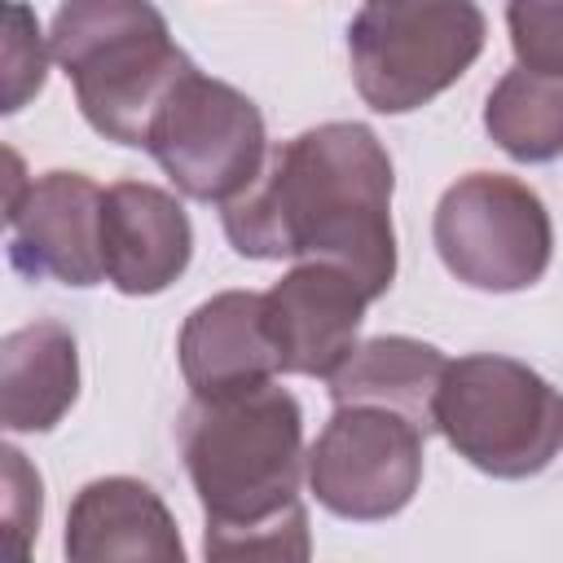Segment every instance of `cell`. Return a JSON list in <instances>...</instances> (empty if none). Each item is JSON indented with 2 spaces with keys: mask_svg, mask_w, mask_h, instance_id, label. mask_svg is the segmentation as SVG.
Segmentation results:
<instances>
[{
  "mask_svg": "<svg viewBox=\"0 0 563 563\" xmlns=\"http://www.w3.org/2000/svg\"><path fill=\"white\" fill-rule=\"evenodd\" d=\"M422 440L427 431L396 409L334 405L308 449V488L339 519H391L422 484Z\"/></svg>",
  "mask_w": 563,
  "mask_h": 563,
  "instance_id": "obj_8",
  "label": "cell"
},
{
  "mask_svg": "<svg viewBox=\"0 0 563 563\" xmlns=\"http://www.w3.org/2000/svg\"><path fill=\"white\" fill-rule=\"evenodd\" d=\"M189 484L207 515V559H282L312 554L299 484L308 475L303 409L277 387L194 396L176 422Z\"/></svg>",
  "mask_w": 563,
  "mask_h": 563,
  "instance_id": "obj_2",
  "label": "cell"
},
{
  "mask_svg": "<svg viewBox=\"0 0 563 563\" xmlns=\"http://www.w3.org/2000/svg\"><path fill=\"white\" fill-rule=\"evenodd\" d=\"M79 396V343L62 321H31L0 339V422L13 435L53 431Z\"/></svg>",
  "mask_w": 563,
  "mask_h": 563,
  "instance_id": "obj_14",
  "label": "cell"
},
{
  "mask_svg": "<svg viewBox=\"0 0 563 563\" xmlns=\"http://www.w3.org/2000/svg\"><path fill=\"white\" fill-rule=\"evenodd\" d=\"M431 242L462 286L515 295L545 277L554 224L528 180L506 172H466L440 194Z\"/></svg>",
  "mask_w": 563,
  "mask_h": 563,
  "instance_id": "obj_6",
  "label": "cell"
},
{
  "mask_svg": "<svg viewBox=\"0 0 563 563\" xmlns=\"http://www.w3.org/2000/svg\"><path fill=\"white\" fill-rule=\"evenodd\" d=\"M48 48L88 128L141 150L172 88L198 70L150 0H62Z\"/></svg>",
  "mask_w": 563,
  "mask_h": 563,
  "instance_id": "obj_3",
  "label": "cell"
},
{
  "mask_svg": "<svg viewBox=\"0 0 563 563\" xmlns=\"http://www.w3.org/2000/svg\"><path fill=\"white\" fill-rule=\"evenodd\" d=\"M176 356L194 396H220V391L273 383V374H282V361L268 334L264 295L220 290L202 299L180 325Z\"/></svg>",
  "mask_w": 563,
  "mask_h": 563,
  "instance_id": "obj_12",
  "label": "cell"
},
{
  "mask_svg": "<svg viewBox=\"0 0 563 563\" xmlns=\"http://www.w3.org/2000/svg\"><path fill=\"white\" fill-rule=\"evenodd\" d=\"M374 299L365 286L321 260H299L282 282L264 290L268 334L282 361V374L330 378L343 356L361 343V321Z\"/></svg>",
  "mask_w": 563,
  "mask_h": 563,
  "instance_id": "obj_10",
  "label": "cell"
},
{
  "mask_svg": "<svg viewBox=\"0 0 563 563\" xmlns=\"http://www.w3.org/2000/svg\"><path fill=\"white\" fill-rule=\"evenodd\" d=\"M488 18L475 0H369L347 26L361 101L409 114L453 88L484 53Z\"/></svg>",
  "mask_w": 563,
  "mask_h": 563,
  "instance_id": "obj_5",
  "label": "cell"
},
{
  "mask_svg": "<svg viewBox=\"0 0 563 563\" xmlns=\"http://www.w3.org/2000/svg\"><path fill=\"white\" fill-rule=\"evenodd\" d=\"M435 431L475 471L528 479L563 453V391L515 356L471 352L444 369Z\"/></svg>",
  "mask_w": 563,
  "mask_h": 563,
  "instance_id": "obj_4",
  "label": "cell"
},
{
  "mask_svg": "<svg viewBox=\"0 0 563 563\" xmlns=\"http://www.w3.org/2000/svg\"><path fill=\"white\" fill-rule=\"evenodd\" d=\"M145 150L185 198L224 207L260 176L268 132L260 106L242 88L194 70L154 114Z\"/></svg>",
  "mask_w": 563,
  "mask_h": 563,
  "instance_id": "obj_7",
  "label": "cell"
},
{
  "mask_svg": "<svg viewBox=\"0 0 563 563\" xmlns=\"http://www.w3.org/2000/svg\"><path fill=\"white\" fill-rule=\"evenodd\" d=\"M101 198H106V189H97L84 172L35 176L26 185V194L13 207H4L9 264L31 282L53 277L75 290L106 282Z\"/></svg>",
  "mask_w": 563,
  "mask_h": 563,
  "instance_id": "obj_9",
  "label": "cell"
},
{
  "mask_svg": "<svg viewBox=\"0 0 563 563\" xmlns=\"http://www.w3.org/2000/svg\"><path fill=\"white\" fill-rule=\"evenodd\" d=\"M66 559L110 563V559H150L185 563V541L167 501L132 475H106L75 493L66 510Z\"/></svg>",
  "mask_w": 563,
  "mask_h": 563,
  "instance_id": "obj_13",
  "label": "cell"
},
{
  "mask_svg": "<svg viewBox=\"0 0 563 563\" xmlns=\"http://www.w3.org/2000/svg\"><path fill=\"white\" fill-rule=\"evenodd\" d=\"M4 528L13 532V550L26 554L31 537L40 532V515H44V488L40 475L31 471L26 453L4 444Z\"/></svg>",
  "mask_w": 563,
  "mask_h": 563,
  "instance_id": "obj_19",
  "label": "cell"
},
{
  "mask_svg": "<svg viewBox=\"0 0 563 563\" xmlns=\"http://www.w3.org/2000/svg\"><path fill=\"white\" fill-rule=\"evenodd\" d=\"M484 128L515 163H554L563 154V75L506 70L484 101Z\"/></svg>",
  "mask_w": 563,
  "mask_h": 563,
  "instance_id": "obj_16",
  "label": "cell"
},
{
  "mask_svg": "<svg viewBox=\"0 0 563 563\" xmlns=\"http://www.w3.org/2000/svg\"><path fill=\"white\" fill-rule=\"evenodd\" d=\"M515 62L541 75H563V0H506Z\"/></svg>",
  "mask_w": 563,
  "mask_h": 563,
  "instance_id": "obj_18",
  "label": "cell"
},
{
  "mask_svg": "<svg viewBox=\"0 0 563 563\" xmlns=\"http://www.w3.org/2000/svg\"><path fill=\"white\" fill-rule=\"evenodd\" d=\"M449 356L435 343L409 334H378L356 343L343 365L325 378L334 405H378L405 413L413 427L435 431V391L444 383Z\"/></svg>",
  "mask_w": 563,
  "mask_h": 563,
  "instance_id": "obj_15",
  "label": "cell"
},
{
  "mask_svg": "<svg viewBox=\"0 0 563 563\" xmlns=\"http://www.w3.org/2000/svg\"><path fill=\"white\" fill-rule=\"evenodd\" d=\"M391 189V154L374 128L339 119L268 145L260 176L220 207V220L246 260H321L383 299L396 282Z\"/></svg>",
  "mask_w": 563,
  "mask_h": 563,
  "instance_id": "obj_1",
  "label": "cell"
},
{
  "mask_svg": "<svg viewBox=\"0 0 563 563\" xmlns=\"http://www.w3.org/2000/svg\"><path fill=\"white\" fill-rule=\"evenodd\" d=\"M194 255V224L176 194L119 180L101 198V260L106 282L119 295H158L167 290Z\"/></svg>",
  "mask_w": 563,
  "mask_h": 563,
  "instance_id": "obj_11",
  "label": "cell"
},
{
  "mask_svg": "<svg viewBox=\"0 0 563 563\" xmlns=\"http://www.w3.org/2000/svg\"><path fill=\"white\" fill-rule=\"evenodd\" d=\"M53 48L40 35L35 13L22 0H9V31H4V114H18L40 88Z\"/></svg>",
  "mask_w": 563,
  "mask_h": 563,
  "instance_id": "obj_17",
  "label": "cell"
}]
</instances>
